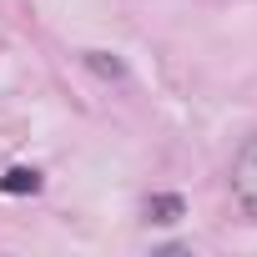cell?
<instances>
[{
  "instance_id": "cell-1",
  "label": "cell",
  "mask_w": 257,
  "mask_h": 257,
  "mask_svg": "<svg viewBox=\"0 0 257 257\" xmlns=\"http://www.w3.org/2000/svg\"><path fill=\"white\" fill-rule=\"evenodd\" d=\"M232 192H237V202L257 217V137L237 152V167H232Z\"/></svg>"
},
{
  "instance_id": "cell-2",
  "label": "cell",
  "mask_w": 257,
  "mask_h": 257,
  "mask_svg": "<svg viewBox=\"0 0 257 257\" xmlns=\"http://www.w3.org/2000/svg\"><path fill=\"white\" fill-rule=\"evenodd\" d=\"M6 192H36L41 187V177L36 172H26V167H16V172H6V182H0Z\"/></svg>"
},
{
  "instance_id": "cell-3",
  "label": "cell",
  "mask_w": 257,
  "mask_h": 257,
  "mask_svg": "<svg viewBox=\"0 0 257 257\" xmlns=\"http://www.w3.org/2000/svg\"><path fill=\"white\" fill-rule=\"evenodd\" d=\"M147 212H157V222H177L182 202H177V197H157V202H147Z\"/></svg>"
}]
</instances>
